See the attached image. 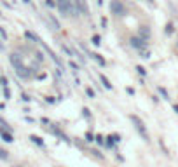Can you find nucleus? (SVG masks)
Masks as SVG:
<instances>
[{"instance_id": "obj_17", "label": "nucleus", "mask_w": 178, "mask_h": 167, "mask_svg": "<svg viewBox=\"0 0 178 167\" xmlns=\"http://www.w3.org/2000/svg\"><path fill=\"white\" fill-rule=\"evenodd\" d=\"M82 111H84V115H86V117H88V118L91 117V113H89V110H88V108H84V110H82Z\"/></svg>"}, {"instance_id": "obj_18", "label": "nucleus", "mask_w": 178, "mask_h": 167, "mask_svg": "<svg viewBox=\"0 0 178 167\" xmlns=\"http://www.w3.org/2000/svg\"><path fill=\"white\" fill-rule=\"evenodd\" d=\"M86 138H88V141H94V139H93V134H91V132H88V134H86Z\"/></svg>"}, {"instance_id": "obj_21", "label": "nucleus", "mask_w": 178, "mask_h": 167, "mask_svg": "<svg viewBox=\"0 0 178 167\" xmlns=\"http://www.w3.org/2000/svg\"><path fill=\"white\" fill-rule=\"evenodd\" d=\"M175 110H177V111H178V106H175Z\"/></svg>"}, {"instance_id": "obj_7", "label": "nucleus", "mask_w": 178, "mask_h": 167, "mask_svg": "<svg viewBox=\"0 0 178 167\" xmlns=\"http://www.w3.org/2000/svg\"><path fill=\"white\" fill-rule=\"evenodd\" d=\"M138 35H140V39H148V37H150V30L147 28V26H141V28H140V31H138Z\"/></svg>"}, {"instance_id": "obj_8", "label": "nucleus", "mask_w": 178, "mask_h": 167, "mask_svg": "<svg viewBox=\"0 0 178 167\" xmlns=\"http://www.w3.org/2000/svg\"><path fill=\"white\" fill-rule=\"evenodd\" d=\"M77 4H79V9H80V12H84V14H89L88 5H86V0H77Z\"/></svg>"}, {"instance_id": "obj_14", "label": "nucleus", "mask_w": 178, "mask_h": 167, "mask_svg": "<svg viewBox=\"0 0 178 167\" xmlns=\"http://www.w3.org/2000/svg\"><path fill=\"white\" fill-rule=\"evenodd\" d=\"M110 138H112V141H114V143H119V141H120V136H119V134H112Z\"/></svg>"}, {"instance_id": "obj_22", "label": "nucleus", "mask_w": 178, "mask_h": 167, "mask_svg": "<svg viewBox=\"0 0 178 167\" xmlns=\"http://www.w3.org/2000/svg\"><path fill=\"white\" fill-rule=\"evenodd\" d=\"M0 79H2V77H0Z\"/></svg>"}, {"instance_id": "obj_15", "label": "nucleus", "mask_w": 178, "mask_h": 167, "mask_svg": "<svg viewBox=\"0 0 178 167\" xmlns=\"http://www.w3.org/2000/svg\"><path fill=\"white\" fill-rule=\"evenodd\" d=\"M86 92H88L89 98H94V92H93V89H91V87H86Z\"/></svg>"}, {"instance_id": "obj_13", "label": "nucleus", "mask_w": 178, "mask_h": 167, "mask_svg": "<svg viewBox=\"0 0 178 167\" xmlns=\"http://www.w3.org/2000/svg\"><path fill=\"white\" fill-rule=\"evenodd\" d=\"M0 37H2V40H7V33H5V30L0 26Z\"/></svg>"}, {"instance_id": "obj_6", "label": "nucleus", "mask_w": 178, "mask_h": 167, "mask_svg": "<svg viewBox=\"0 0 178 167\" xmlns=\"http://www.w3.org/2000/svg\"><path fill=\"white\" fill-rule=\"evenodd\" d=\"M0 138L4 139V141H7V143H12L14 138H12V134H9L5 129H0Z\"/></svg>"}, {"instance_id": "obj_20", "label": "nucleus", "mask_w": 178, "mask_h": 167, "mask_svg": "<svg viewBox=\"0 0 178 167\" xmlns=\"http://www.w3.org/2000/svg\"><path fill=\"white\" fill-rule=\"evenodd\" d=\"M2 47H4V42H2V40H0V49H2Z\"/></svg>"}, {"instance_id": "obj_11", "label": "nucleus", "mask_w": 178, "mask_h": 167, "mask_svg": "<svg viewBox=\"0 0 178 167\" xmlns=\"http://www.w3.org/2000/svg\"><path fill=\"white\" fill-rule=\"evenodd\" d=\"M0 158H2V160H7V158H9V151L4 150V148H0Z\"/></svg>"}, {"instance_id": "obj_1", "label": "nucleus", "mask_w": 178, "mask_h": 167, "mask_svg": "<svg viewBox=\"0 0 178 167\" xmlns=\"http://www.w3.org/2000/svg\"><path fill=\"white\" fill-rule=\"evenodd\" d=\"M10 59V65L14 66V70H16V73L19 75L21 79H28L30 77V71L26 70V66L23 65V58H21V54H18V52H12L9 56Z\"/></svg>"}, {"instance_id": "obj_19", "label": "nucleus", "mask_w": 178, "mask_h": 167, "mask_svg": "<svg viewBox=\"0 0 178 167\" xmlns=\"http://www.w3.org/2000/svg\"><path fill=\"white\" fill-rule=\"evenodd\" d=\"M136 70H138V73H141V75H145V68H141V66H138Z\"/></svg>"}, {"instance_id": "obj_16", "label": "nucleus", "mask_w": 178, "mask_h": 167, "mask_svg": "<svg viewBox=\"0 0 178 167\" xmlns=\"http://www.w3.org/2000/svg\"><path fill=\"white\" fill-rule=\"evenodd\" d=\"M94 141H96V143H98V145H103V136H96V138H94Z\"/></svg>"}, {"instance_id": "obj_5", "label": "nucleus", "mask_w": 178, "mask_h": 167, "mask_svg": "<svg viewBox=\"0 0 178 167\" xmlns=\"http://www.w3.org/2000/svg\"><path fill=\"white\" fill-rule=\"evenodd\" d=\"M131 45L136 47V49H141V47L145 45V42H143V39H140V37H133V39H131Z\"/></svg>"}, {"instance_id": "obj_9", "label": "nucleus", "mask_w": 178, "mask_h": 167, "mask_svg": "<svg viewBox=\"0 0 178 167\" xmlns=\"http://www.w3.org/2000/svg\"><path fill=\"white\" fill-rule=\"evenodd\" d=\"M30 139H31V141H33V143H35V145H39V146H46V143H44V141H42V139L39 138V136H30Z\"/></svg>"}, {"instance_id": "obj_3", "label": "nucleus", "mask_w": 178, "mask_h": 167, "mask_svg": "<svg viewBox=\"0 0 178 167\" xmlns=\"http://www.w3.org/2000/svg\"><path fill=\"white\" fill-rule=\"evenodd\" d=\"M129 118H131V122L135 124V129L140 132V136L145 139V141H148V132H147V129H145V124H143V122H141L136 115H131Z\"/></svg>"}, {"instance_id": "obj_12", "label": "nucleus", "mask_w": 178, "mask_h": 167, "mask_svg": "<svg viewBox=\"0 0 178 167\" xmlns=\"http://www.w3.org/2000/svg\"><path fill=\"white\" fill-rule=\"evenodd\" d=\"M93 44H94V45H99V44H101V37H99V35H94V37H93Z\"/></svg>"}, {"instance_id": "obj_4", "label": "nucleus", "mask_w": 178, "mask_h": 167, "mask_svg": "<svg viewBox=\"0 0 178 167\" xmlns=\"http://www.w3.org/2000/svg\"><path fill=\"white\" fill-rule=\"evenodd\" d=\"M110 10H112V14H115V16H124V14H126V7L122 5L120 0H112V2H110Z\"/></svg>"}, {"instance_id": "obj_2", "label": "nucleus", "mask_w": 178, "mask_h": 167, "mask_svg": "<svg viewBox=\"0 0 178 167\" xmlns=\"http://www.w3.org/2000/svg\"><path fill=\"white\" fill-rule=\"evenodd\" d=\"M56 7L63 16H75V9H73L72 0H56Z\"/></svg>"}, {"instance_id": "obj_10", "label": "nucleus", "mask_w": 178, "mask_h": 167, "mask_svg": "<svg viewBox=\"0 0 178 167\" xmlns=\"http://www.w3.org/2000/svg\"><path fill=\"white\" fill-rule=\"evenodd\" d=\"M99 79H101V82H103V85H105L107 89H110V87H112V84L108 82V79H107L105 75H99Z\"/></svg>"}]
</instances>
